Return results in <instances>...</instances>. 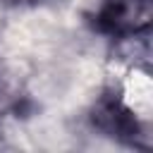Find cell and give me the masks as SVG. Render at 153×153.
Masks as SVG:
<instances>
[{"label": "cell", "mask_w": 153, "mask_h": 153, "mask_svg": "<svg viewBox=\"0 0 153 153\" xmlns=\"http://www.w3.org/2000/svg\"><path fill=\"white\" fill-rule=\"evenodd\" d=\"M10 2H26V0H10Z\"/></svg>", "instance_id": "3"}, {"label": "cell", "mask_w": 153, "mask_h": 153, "mask_svg": "<svg viewBox=\"0 0 153 153\" xmlns=\"http://www.w3.org/2000/svg\"><path fill=\"white\" fill-rule=\"evenodd\" d=\"M153 0H103L96 24L110 36H136L151 26Z\"/></svg>", "instance_id": "1"}, {"label": "cell", "mask_w": 153, "mask_h": 153, "mask_svg": "<svg viewBox=\"0 0 153 153\" xmlns=\"http://www.w3.org/2000/svg\"><path fill=\"white\" fill-rule=\"evenodd\" d=\"M93 124L110 136H136L134 115L112 96H105L93 108Z\"/></svg>", "instance_id": "2"}]
</instances>
